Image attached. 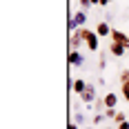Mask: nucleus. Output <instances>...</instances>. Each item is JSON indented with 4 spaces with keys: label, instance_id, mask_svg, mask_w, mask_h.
<instances>
[{
    "label": "nucleus",
    "instance_id": "obj_21",
    "mask_svg": "<svg viewBox=\"0 0 129 129\" xmlns=\"http://www.w3.org/2000/svg\"><path fill=\"white\" fill-rule=\"evenodd\" d=\"M67 129H78V125H76V122H71V125H69Z\"/></svg>",
    "mask_w": 129,
    "mask_h": 129
},
{
    "label": "nucleus",
    "instance_id": "obj_22",
    "mask_svg": "<svg viewBox=\"0 0 129 129\" xmlns=\"http://www.w3.org/2000/svg\"><path fill=\"white\" fill-rule=\"evenodd\" d=\"M91 2H93V5H100V0H91Z\"/></svg>",
    "mask_w": 129,
    "mask_h": 129
},
{
    "label": "nucleus",
    "instance_id": "obj_8",
    "mask_svg": "<svg viewBox=\"0 0 129 129\" xmlns=\"http://www.w3.org/2000/svg\"><path fill=\"white\" fill-rule=\"evenodd\" d=\"M71 87H74V93H78V96H80V93H82V91L87 89V82H85V80H82V78H76V80H74V85H71Z\"/></svg>",
    "mask_w": 129,
    "mask_h": 129
},
{
    "label": "nucleus",
    "instance_id": "obj_13",
    "mask_svg": "<svg viewBox=\"0 0 129 129\" xmlns=\"http://www.w3.org/2000/svg\"><path fill=\"white\" fill-rule=\"evenodd\" d=\"M105 118H107V116H105V111H98V114L93 116V125H100V122H103Z\"/></svg>",
    "mask_w": 129,
    "mask_h": 129
},
{
    "label": "nucleus",
    "instance_id": "obj_20",
    "mask_svg": "<svg viewBox=\"0 0 129 129\" xmlns=\"http://www.w3.org/2000/svg\"><path fill=\"white\" fill-rule=\"evenodd\" d=\"M109 2H111V0H100V7H107Z\"/></svg>",
    "mask_w": 129,
    "mask_h": 129
},
{
    "label": "nucleus",
    "instance_id": "obj_14",
    "mask_svg": "<svg viewBox=\"0 0 129 129\" xmlns=\"http://www.w3.org/2000/svg\"><path fill=\"white\" fill-rule=\"evenodd\" d=\"M120 82H129V69H120Z\"/></svg>",
    "mask_w": 129,
    "mask_h": 129
},
{
    "label": "nucleus",
    "instance_id": "obj_3",
    "mask_svg": "<svg viewBox=\"0 0 129 129\" xmlns=\"http://www.w3.org/2000/svg\"><path fill=\"white\" fill-rule=\"evenodd\" d=\"M80 100L82 103H93L96 100V87L93 85H87V89L80 93Z\"/></svg>",
    "mask_w": 129,
    "mask_h": 129
},
{
    "label": "nucleus",
    "instance_id": "obj_10",
    "mask_svg": "<svg viewBox=\"0 0 129 129\" xmlns=\"http://www.w3.org/2000/svg\"><path fill=\"white\" fill-rule=\"evenodd\" d=\"M105 103H107V107H118V96L111 91V93H107L105 96Z\"/></svg>",
    "mask_w": 129,
    "mask_h": 129
},
{
    "label": "nucleus",
    "instance_id": "obj_9",
    "mask_svg": "<svg viewBox=\"0 0 129 129\" xmlns=\"http://www.w3.org/2000/svg\"><path fill=\"white\" fill-rule=\"evenodd\" d=\"M96 34H98V36H109V34H111V27L107 25V22H98V25H96Z\"/></svg>",
    "mask_w": 129,
    "mask_h": 129
},
{
    "label": "nucleus",
    "instance_id": "obj_15",
    "mask_svg": "<svg viewBox=\"0 0 129 129\" xmlns=\"http://www.w3.org/2000/svg\"><path fill=\"white\" fill-rule=\"evenodd\" d=\"M122 120H127V118H125V114H122V111H116V118H114V122H122Z\"/></svg>",
    "mask_w": 129,
    "mask_h": 129
},
{
    "label": "nucleus",
    "instance_id": "obj_5",
    "mask_svg": "<svg viewBox=\"0 0 129 129\" xmlns=\"http://www.w3.org/2000/svg\"><path fill=\"white\" fill-rule=\"evenodd\" d=\"M82 62H85L82 53H80V51H74V49H69V64H71V67H82Z\"/></svg>",
    "mask_w": 129,
    "mask_h": 129
},
{
    "label": "nucleus",
    "instance_id": "obj_7",
    "mask_svg": "<svg viewBox=\"0 0 129 129\" xmlns=\"http://www.w3.org/2000/svg\"><path fill=\"white\" fill-rule=\"evenodd\" d=\"M74 22H76L78 27H82L85 22H87V13H85V9H78V11L74 13Z\"/></svg>",
    "mask_w": 129,
    "mask_h": 129
},
{
    "label": "nucleus",
    "instance_id": "obj_23",
    "mask_svg": "<svg viewBox=\"0 0 129 129\" xmlns=\"http://www.w3.org/2000/svg\"><path fill=\"white\" fill-rule=\"evenodd\" d=\"M125 47H127V49H129V38H127V42H125Z\"/></svg>",
    "mask_w": 129,
    "mask_h": 129
},
{
    "label": "nucleus",
    "instance_id": "obj_12",
    "mask_svg": "<svg viewBox=\"0 0 129 129\" xmlns=\"http://www.w3.org/2000/svg\"><path fill=\"white\" fill-rule=\"evenodd\" d=\"M116 111H118L116 107H107V109H105V116H107V118H111V120H114V118H116Z\"/></svg>",
    "mask_w": 129,
    "mask_h": 129
},
{
    "label": "nucleus",
    "instance_id": "obj_16",
    "mask_svg": "<svg viewBox=\"0 0 129 129\" xmlns=\"http://www.w3.org/2000/svg\"><path fill=\"white\" fill-rule=\"evenodd\" d=\"M74 122H76V125H82V122H85V116H82V114L78 111L76 116H74Z\"/></svg>",
    "mask_w": 129,
    "mask_h": 129
},
{
    "label": "nucleus",
    "instance_id": "obj_4",
    "mask_svg": "<svg viewBox=\"0 0 129 129\" xmlns=\"http://www.w3.org/2000/svg\"><path fill=\"white\" fill-rule=\"evenodd\" d=\"M109 38H111V42H120V45H125V42H127V38H129V34L120 31V29H111Z\"/></svg>",
    "mask_w": 129,
    "mask_h": 129
},
{
    "label": "nucleus",
    "instance_id": "obj_2",
    "mask_svg": "<svg viewBox=\"0 0 129 129\" xmlns=\"http://www.w3.org/2000/svg\"><path fill=\"white\" fill-rule=\"evenodd\" d=\"M85 45V40H82V36L78 34V31H74L71 36H69V49H74V51H80V47Z\"/></svg>",
    "mask_w": 129,
    "mask_h": 129
},
{
    "label": "nucleus",
    "instance_id": "obj_18",
    "mask_svg": "<svg viewBox=\"0 0 129 129\" xmlns=\"http://www.w3.org/2000/svg\"><path fill=\"white\" fill-rule=\"evenodd\" d=\"M98 67H100V69H105V67H107V60H105L103 53H100V58H98Z\"/></svg>",
    "mask_w": 129,
    "mask_h": 129
},
{
    "label": "nucleus",
    "instance_id": "obj_1",
    "mask_svg": "<svg viewBox=\"0 0 129 129\" xmlns=\"http://www.w3.org/2000/svg\"><path fill=\"white\" fill-rule=\"evenodd\" d=\"M78 34L82 36V40H85V47L89 49V51H98V34L96 31H91V29H87V27H80V29H76Z\"/></svg>",
    "mask_w": 129,
    "mask_h": 129
},
{
    "label": "nucleus",
    "instance_id": "obj_6",
    "mask_svg": "<svg viewBox=\"0 0 129 129\" xmlns=\"http://www.w3.org/2000/svg\"><path fill=\"white\" fill-rule=\"evenodd\" d=\"M125 49H127V47H125V45H120V42H111V45H109V53H111V56H116V58H120V56L125 53Z\"/></svg>",
    "mask_w": 129,
    "mask_h": 129
},
{
    "label": "nucleus",
    "instance_id": "obj_11",
    "mask_svg": "<svg viewBox=\"0 0 129 129\" xmlns=\"http://www.w3.org/2000/svg\"><path fill=\"white\" fill-rule=\"evenodd\" d=\"M120 89H122V96H125V100L129 103V82H120Z\"/></svg>",
    "mask_w": 129,
    "mask_h": 129
},
{
    "label": "nucleus",
    "instance_id": "obj_25",
    "mask_svg": "<svg viewBox=\"0 0 129 129\" xmlns=\"http://www.w3.org/2000/svg\"><path fill=\"white\" fill-rule=\"evenodd\" d=\"M87 129H91V127H87Z\"/></svg>",
    "mask_w": 129,
    "mask_h": 129
},
{
    "label": "nucleus",
    "instance_id": "obj_17",
    "mask_svg": "<svg viewBox=\"0 0 129 129\" xmlns=\"http://www.w3.org/2000/svg\"><path fill=\"white\" fill-rule=\"evenodd\" d=\"M78 2H80V9H89L91 5H93L91 0H78Z\"/></svg>",
    "mask_w": 129,
    "mask_h": 129
},
{
    "label": "nucleus",
    "instance_id": "obj_19",
    "mask_svg": "<svg viewBox=\"0 0 129 129\" xmlns=\"http://www.w3.org/2000/svg\"><path fill=\"white\" fill-rule=\"evenodd\" d=\"M116 129H129V120H122V122H118Z\"/></svg>",
    "mask_w": 129,
    "mask_h": 129
},
{
    "label": "nucleus",
    "instance_id": "obj_24",
    "mask_svg": "<svg viewBox=\"0 0 129 129\" xmlns=\"http://www.w3.org/2000/svg\"><path fill=\"white\" fill-rule=\"evenodd\" d=\"M105 129H116V127H105Z\"/></svg>",
    "mask_w": 129,
    "mask_h": 129
}]
</instances>
